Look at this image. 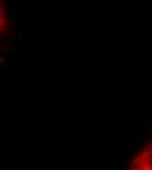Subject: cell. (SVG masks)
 Here are the masks:
<instances>
[{
	"label": "cell",
	"mask_w": 152,
	"mask_h": 170,
	"mask_svg": "<svg viewBox=\"0 0 152 170\" xmlns=\"http://www.w3.org/2000/svg\"><path fill=\"white\" fill-rule=\"evenodd\" d=\"M7 21H8V18H5V9L1 4V7H0V26L7 25Z\"/></svg>",
	"instance_id": "1"
},
{
	"label": "cell",
	"mask_w": 152,
	"mask_h": 170,
	"mask_svg": "<svg viewBox=\"0 0 152 170\" xmlns=\"http://www.w3.org/2000/svg\"><path fill=\"white\" fill-rule=\"evenodd\" d=\"M140 154H142L143 160H146V158H148V157H152V150L148 148V147H144V148H142Z\"/></svg>",
	"instance_id": "2"
},
{
	"label": "cell",
	"mask_w": 152,
	"mask_h": 170,
	"mask_svg": "<svg viewBox=\"0 0 152 170\" xmlns=\"http://www.w3.org/2000/svg\"><path fill=\"white\" fill-rule=\"evenodd\" d=\"M144 162V160H143V157H142V154H136V156L134 157V160H131V164L130 165H142Z\"/></svg>",
	"instance_id": "3"
},
{
	"label": "cell",
	"mask_w": 152,
	"mask_h": 170,
	"mask_svg": "<svg viewBox=\"0 0 152 170\" xmlns=\"http://www.w3.org/2000/svg\"><path fill=\"white\" fill-rule=\"evenodd\" d=\"M0 42H1L3 45H9V46H14V45L17 43V41H16V39H11V38H4V37H1Z\"/></svg>",
	"instance_id": "4"
},
{
	"label": "cell",
	"mask_w": 152,
	"mask_h": 170,
	"mask_svg": "<svg viewBox=\"0 0 152 170\" xmlns=\"http://www.w3.org/2000/svg\"><path fill=\"white\" fill-rule=\"evenodd\" d=\"M12 58H13V62L16 63V66H20V63H21V60H22V55H21V52H20V51L14 52V54L12 55Z\"/></svg>",
	"instance_id": "5"
},
{
	"label": "cell",
	"mask_w": 152,
	"mask_h": 170,
	"mask_svg": "<svg viewBox=\"0 0 152 170\" xmlns=\"http://www.w3.org/2000/svg\"><path fill=\"white\" fill-rule=\"evenodd\" d=\"M17 35H18V38H17V43H20L22 39L26 37V34H24V33H21V30L20 29H17Z\"/></svg>",
	"instance_id": "6"
},
{
	"label": "cell",
	"mask_w": 152,
	"mask_h": 170,
	"mask_svg": "<svg viewBox=\"0 0 152 170\" xmlns=\"http://www.w3.org/2000/svg\"><path fill=\"white\" fill-rule=\"evenodd\" d=\"M151 169H152V166L146 164V162H143V164L140 165V170H151Z\"/></svg>",
	"instance_id": "7"
},
{
	"label": "cell",
	"mask_w": 152,
	"mask_h": 170,
	"mask_svg": "<svg viewBox=\"0 0 152 170\" xmlns=\"http://www.w3.org/2000/svg\"><path fill=\"white\" fill-rule=\"evenodd\" d=\"M152 126V113H150V114L147 115V127L150 128Z\"/></svg>",
	"instance_id": "8"
},
{
	"label": "cell",
	"mask_w": 152,
	"mask_h": 170,
	"mask_svg": "<svg viewBox=\"0 0 152 170\" xmlns=\"http://www.w3.org/2000/svg\"><path fill=\"white\" fill-rule=\"evenodd\" d=\"M151 97H152V92H151V90H147V93H146V101L150 102L151 101Z\"/></svg>",
	"instance_id": "9"
},
{
	"label": "cell",
	"mask_w": 152,
	"mask_h": 170,
	"mask_svg": "<svg viewBox=\"0 0 152 170\" xmlns=\"http://www.w3.org/2000/svg\"><path fill=\"white\" fill-rule=\"evenodd\" d=\"M13 69H14V75H17V76H18V75H20V69H18V67H14Z\"/></svg>",
	"instance_id": "10"
},
{
	"label": "cell",
	"mask_w": 152,
	"mask_h": 170,
	"mask_svg": "<svg viewBox=\"0 0 152 170\" xmlns=\"http://www.w3.org/2000/svg\"><path fill=\"white\" fill-rule=\"evenodd\" d=\"M147 147H148V148H150V149L152 150V139H151L150 141H148V144H147Z\"/></svg>",
	"instance_id": "11"
},
{
	"label": "cell",
	"mask_w": 152,
	"mask_h": 170,
	"mask_svg": "<svg viewBox=\"0 0 152 170\" xmlns=\"http://www.w3.org/2000/svg\"><path fill=\"white\" fill-rule=\"evenodd\" d=\"M4 63H5V59L1 56V58H0V64H4Z\"/></svg>",
	"instance_id": "12"
},
{
	"label": "cell",
	"mask_w": 152,
	"mask_h": 170,
	"mask_svg": "<svg viewBox=\"0 0 152 170\" xmlns=\"http://www.w3.org/2000/svg\"><path fill=\"white\" fill-rule=\"evenodd\" d=\"M8 1H11V0H8Z\"/></svg>",
	"instance_id": "13"
},
{
	"label": "cell",
	"mask_w": 152,
	"mask_h": 170,
	"mask_svg": "<svg viewBox=\"0 0 152 170\" xmlns=\"http://www.w3.org/2000/svg\"><path fill=\"white\" fill-rule=\"evenodd\" d=\"M18 1H20V0H18Z\"/></svg>",
	"instance_id": "14"
},
{
	"label": "cell",
	"mask_w": 152,
	"mask_h": 170,
	"mask_svg": "<svg viewBox=\"0 0 152 170\" xmlns=\"http://www.w3.org/2000/svg\"><path fill=\"white\" fill-rule=\"evenodd\" d=\"M151 170H152V169H151Z\"/></svg>",
	"instance_id": "15"
}]
</instances>
